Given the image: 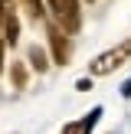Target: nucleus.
Segmentation results:
<instances>
[{
	"label": "nucleus",
	"mask_w": 131,
	"mask_h": 134,
	"mask_svg": "<svg viewBox=\"0 0 131 134\" xmlns=\"http://www.w3.org/2000/svg\"><path fill=\"white\" fill-rule=\"evenodd\" d=\"M128 59H131V39H121L118 46L105 49L102 56H95V59L89 62V75H111V72L121 69Z\"/></svg>",
	"instance_id": "1"
},
{
	"label": "nucleus",
	"mask_w": 131,
	"mask_h": 134,
	"mask_svg": "<svg viewBox=\"0 0 131 134\" xmlns=\"http://www.w3.org/2000/svg\"><path fill=\"white\" fill-rule=\"evenodd\" d=\"M49 7H52L56 23L62 26L66 33H79V26H82V10H79V0H49Z\"/></svg>",
	"instance_id": "2"
},
{
	"label": "nucleus",
	"mask_w": 131,
	"mask_h": 134,
	"mask_svg": "<svg viewBox=\"0 0 131 134\" xmlns=\"http://www.w3.org/2000/svg\"><path fill=\"white\" fill-rule=\"evenodd\" d=\"M46 36H49L52 62H59V65H69V59H72V39H69V33H66V30H62L59 23H49Z\"/></svg>",
	"instance_id": "3"
},
{
	"label": "nucleus",
	"mask_w": 131,
	"mask_h": 134,
	"mask_svg": "<svg viewBox=\"0 0 131 134\" xmlns=\"http://www.w3.org/2000/svg\"><path fill=\"white\" fill-rule=\"evenodd\" d=\"M0 30H3V43H17L20 39V20H17V13L13 10H7V16H3V26H0Z\"/></svg>",
	"instance_id": "4"
},
{
	"label": "nucleus",
	"mask_w": 131,
	"mask_h": 134,
	"mask_svg": "<svg viewBox=\"0 0 131 134\" xmlns=\"http://www.w3.org/2000/svg\"><path fill=\"white\" fill-rule=\"evenodd\" d=\"M30 65L36 72H46V69H49V56H46L43 46H33V49H30Z\"/></svg>",
	"instance_id": "5"
},
{
	"label": "nucleus",
	"mask_w": 131,
	"mask_h": 134,
	"mask_svg": "<svg viewBox=\"0 0 131 134\" xmlns=\"http://www.w3.org/2000/svg\"><path fill=\"white\" fill-rule=\"evenodd\" d=\"M23 7H26V13H30L33 20H43V16H46V10H43V0H23Z\"/></svg>",
	"instance_id": "6"
},
{
	"label": "nucleus",
	"mask_w": 131,
	"mask_h": 134,
	"mask_svg": "<svg viewBox=\"0 0 131 134\" xmlns=\"http://www.w3.org/2000/svg\"><path fill=\"white\" fill-rule=\"evenodd\" d=\"M92 128H89V124H85V118H82V121H72V124H66V128H62V134H89Z\"/></svg>",
	"instance_id": "7"
},
{
	"label": "nucleus",
	"mask_w": 131,
	"mask_h": 134,
	"mask_svg": "<svg viewBox=\"0 0 131 134\" xmlns=\"http://www.w3.org/2000/svg\"><path fill=\"white\" fill-rule=\"evenodd\" d=\"M13 82H17V88H26V69L20 62H13Z\"/></svg>",
	"instance_id": "8"
},
{
	"label": "nucleus",
	"mask_w": 131,
	"mask_h": 134,
	"mask_svg": "<svg viewBox=\"0 0 131 134\" xmlns=\"http://www.w3.org/2000/svg\"><path fill=\"white\" fill-rule=\"evenodd\" d=\"M75 88H79V92H89V88H92V79H82V82H79Z\"/></svg>",
	"instance_id": "9"
},
{
	"label": "nucleus",
	"mask_w": 131,
	"mask_h": 134,
	"mask_svg": "<svg viewBox=\"0 0 131 134\" xmlns=\"http://www.w3.org/2000/svg\"><path fill=\"white\" fill-rule=\"evenodd\" d=\"M121 95H124V98H131V82H124V88H121Z\"/></svg>",
	"instance_id": "10"
},
{
	"label": "nucleus",
	"mask_w": 131,
	"mask_h": 134,
	"mask_svg": "<svg viewBox=\"0 0 131 134\" xmlns=\"http://www.w3.org/2000/svg\"><path fill=\"white\" fill-rule=\"evenodd\" d=\"M0 72H3V36H0Z\"/></svg>",
	"instance_id": "11"
},
{
	"label": "nucleus",
	"mask_w": 131,
	"mask_h": 134,
	"mask_svg": "<svg viewBox=\"0 0 131 134\" xmlns=\"http://www.w3.org/2000/svg\"><path fill=\"white\" fill-rule=\"evenodd\" d=\"M3 3H10V0H3Z\"/></svg>",
	"instance_id": "12"
}]
</instances>
